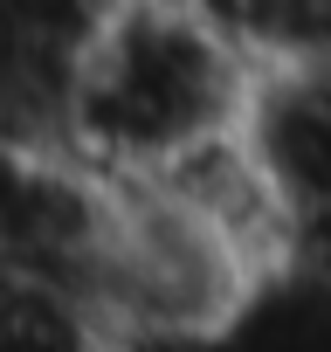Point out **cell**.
I'll return each mask as SVG.
<instances>
[{
    "label": "cell",
    "instance_id": "6da1fadb",
    "mask_svg": "<svg viewBox=\"0 0 331 352\" xmlns=\"http://www.w3.org/2000/svg\"><path fill=\"white\" fill-rule=\"evenodd\" d=\"M255 63L187 0H111L76 83L62 145L104 180H152L194 145L242 124Z\"/></svg>",
    "mask_w": 331,
    "mask_h": 352
},
{
    "label": "cell",
    "instance_id": "7a4b0ae2",
    "mask_svg": "<svg viewBox=\"0 0 331 352\" xmlns=\"http://www.w3.org/2000/svg\"><path fill=\"white\" fill-rule=\"evenodd\" d=\"M255 276L262 263L187 201H173L152 180H111V214L83 290L111 338L214 331Z\"/></svg>",
    "mask_w": 331,
    "mask_h": 352
}]
</instances>
